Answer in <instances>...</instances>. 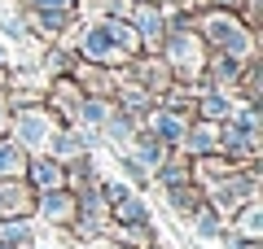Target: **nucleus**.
I'll return each instance as SVG.
<instances>
[{"label":"nucleus","mask_w":263,"mask_h":249,"mask_svg":"<svg viewBox=\"0 0 263 249\" xmlns=\"http://www.w3.org/2000/svg\"><path fill=\"white\" fill-rule=\"evenodd\" d=\"M44 214H48V219H57V214H66V201H62V197H48V201H44Z\"/></svg>","instance_id":"20e7f679"},{"label":"nucleus","mask_w":263,"mask_h":249,"mask_svg":"<svg viewBox=\"0 0 263 249\" xmlns=\"http://www.w3.org/2000/svg\"><path fill=\"white\" fill-rule=\"evenodd\" d=\"M110 39H114L110 31H92V35L84 39V48H88V53H105V48H110Z\"/></svg>","instance_id":"f03ea898"},{"label":"nucleus","mask_w":263,"mask_h":249,"mask_svg":"<svg viewBox=\"0 0 263 249\" xmlns=\"http://www.w3.org/2000/svg\"><path fill=\"white\" fill-rule=\"evenodd\" d=\"M158 127H162V136H180V122H176V118H162Z\"/></svg>","instance_id":"423d86ee"},{"label":"nucleus","mask_w":263,"mask_h":249,"mask_svg":"<svg viewBox=\"0 0 263 249\" xmlns=\"http://www.w3.org/2000/svg\"><path fill=\"white\" fill-rule=\"evenodd\" d=\"M13 166H18V149H0V175L13 171Z\"/></svg>","instance_id":"7ed1b4c3"},{"label":"nucleus","mask_w":263,"mask_h":249,"mask_svg":"<svg viewBox=\"0 0 263 249\" xmlns=\"http://www.w3.org/2000/svg\"><path fill=\"white\" fill-rule=\"evenodd\" d=\"M22 140H31V144H35V140H44V122H40L35 114H27V118H22Z\"/></svg>","instance_id":"f257e3e1"},{"label":"nucleus","mask_w":263,"mask_h":249,"mask_svg":"<svg viewBox=\"0 0 263 249\" xmlns=\"http://www.w3.org/2000/svg\"><path fill=\"white\" fill-rule=\"evenodd\" d=\"M5 240H31V227H22V223L18 227H5Z\"/></svg>","instance_id":"39448f33"}]
</instances>
